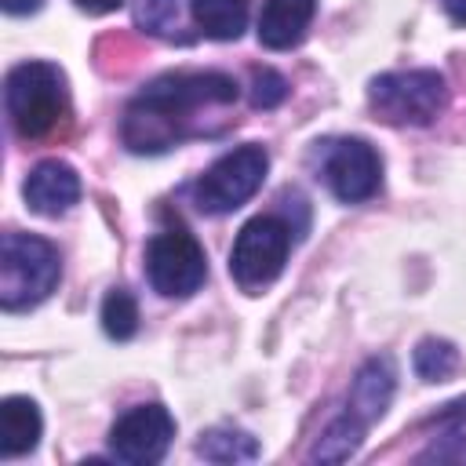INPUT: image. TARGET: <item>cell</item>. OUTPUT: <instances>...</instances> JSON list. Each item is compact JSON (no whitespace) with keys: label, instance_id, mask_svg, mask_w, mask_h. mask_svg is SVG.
Wrapping results in <instances>:
<instances>
[{"label":"cell","instance_id":"cell-1","mask_svg":"<svg viewBox=\"0 0 466 466\" xmlns=\"http://www.w3.org/2000/svg\"><path fill=\"white\" fill-rule=\"evenodd\" d=\"M237 102V80L226 73H167L146 84L124 113L120 135L131 153H164L189 135H204V113Z\"/></svg>","mask_w":466,"mask_h":466},{"label":"cell","instance_id":"cell-2","mask_svg":"<svg viewBox=\"0 0 466 466\" xmlns=\"http://www.w3.org/2000/svg\"><path fill=\"white\" fill-rule=\"evenodd\" d=\"M62 277L58 248L36 233H4L0 240V306L7 313L40 306Z\"/></svg>","mask_w":466,"mask_h":466},{"label":"cell","instance_id":"cell-3","mask_svg":"<svg viewBox=\"0 0 466 466\" xmlns=\"http://www.w3.org/2000/svg\"><path fill=\"white\" fill-rule=\"evenodd\" d=\"M7 120L22 138H44L66 116V76L51 62H18L4 80Z\"/></svg>","mask_w":466,"mask_h":466},{"label":"cell","instance_id":"cell-4","mask_svg":"<svg viewBox=\"0 0 466 466\" xmlns=\"http://www.w3.org/2000/svg\"><path fill=\"white\" fill-rule=\"evenodd\" d=\"M444 102L448 87L437 69H397L368 84V106L382 124L393 127H422L437 120Z\"/></svg>","mask_w":466,"mask_h":466},{"label":"cell","instance_id":"cell-5","mask_svg":"<svg viewBox=\"0 0 466 466\" xmlns=\"http://www.w3.org/2000/svg\"><path fill=\"white\" fill-rule=\"evenodd\" d=\"M291 233L295 229L280 215H255L240 226L229 251V273L248 295H258L280 277L291 251Z\"/></svg>","mask_w":466,"mask_h":466},{"label":"cell","instance_id":"cell-6","mask_svg":"<svg viewBox=\"0 0 466 466\" xmlns=\"http://www.w3.org/2000/svg\"><path fill=\"white\" fill-rule=\"evenodd\" d=\"M266 171H269V153L262 146H237L222 153L193 182V204L204 215H229L258 193V186L266 182Z\"/></svg>","mask_w":466,"mask_h":466},{"label":"cell","instance_id":"cell-7","mask_svg":"<svg viewBox=\"0 0 466 466\" xmlns=\"http://www.w3.org/2000/svg\"><path fill=\"white\" fill-rule=\"evenodd\" d=\"M146 277L164 299H189L208 280L204 248L186 226H167L146 248Z\"/></svg>","mask_w":466,"mask_h":466},{"label":"cell","instance_id":"cell-8","mask_svg":"<svg viewBox=\"0 0 466 466\" xmlns=\"http://www.w3.org/2000/svg\"><path fill=\"white\" fill-rule=\"evenodd\" d=\"M171 441H175V419L164 404H135L109 430V451L127 466L160 462Z\"/></svg>","mask_w":466,"mask_h":466},{"label":"cell","instance_id":"cell-9","mask_svg":"<svg viewBox=\"0 0 466 466\" xmlns=\"http://www.w3.org/2000/svg\"><path fill=\"white\" fill-rule=\"evenodd\" d=\"M320 175H324L328 189L342 204H364L382 186V160H379L371 142H364V138H339L324 153Z\"/></svg>","mask_w":466,"mask_h":466},{"label":"cell","instance_id":"cell-10","mask_svg":"<svg viewBox=\"0 0 466 466\" xmlns=\"http://www.w3.org/2000/svg\"><path fill=\"white\" fill-rule=\"evenodd\" d=\"M22 197H25L29 211H36L44 218H58L80 200V175L66 160H40L25 175Z\"/></svg>","mask_w":466,"mask_h":466},{"label":"cell","instance_id":"cell-11","mask_svg":"<svg viewBox=\"0 0 466 466\" xmlns=\"http://www.w3.org/2000/svg\"><path fill=\"white\" fill-rule=\"evenodd\" d=\"M393 390H397V368H393V357L390 353H379V357H368L357 375H353V386H350V411L360 415L368 426L375 419L386 415L390 400H393Z\"/></svg>","mask_w":466,"mask_h":466},{"label":"cell","instance_id":"cell-12","mask_svg":"<svg viewBox=\"0 0 466 466\" xmlns=\"http://www.w3.org/2000/svg\"><path fill=\"white\" fill-rule=\"evenodd\" d=\"M313 15L317 0H266L258 15V44L269 51H288L302 44Z\"/></svg>","mask_w":466,"mask_h":466},{"label":"cell","instance_id":"cell-13","mask_svg":"<svg viewBox=\"0 0 466 466\" xmlns=\"http://www.w3.org/2000/svg\"><path fill=\"white\" fill-rule=\"evenodd\" d=\"M44 415L33 397H4L0 400V455L18 459L40 444Z\"/></svg>","mask_w":466,"mask_h":466},{"label":"cell","instance_id":"cell-14","mask_svg":"<svg viewBox=\"0 0 466 466\" xmlns=\"http://www.w3.org/2000/svg\"><path fill=\"white\" fill-rule=\"evenodd\" d=\"M364 430H368V422L346 408V411H342L339 419H331L328 430L317 437L309 459H313V462H346V459L357 455V448L364 444Z\"/></svg>","mask_w":466,"mask_h":466},{"label":"cell","instance_id":"cell-15","mask_svg":"<svg viewBox=\"0 0 466 466\" xmlns=\"http://www.w3.org/2000/svg\"><path fill=\"white\" fill-rule=\"evenodd\" d=\"M193 22L211 40H237L248 25V0H189Z\"/></svg>","mask_w":466,"mask_h":466},{"label":"cell","instance_id":"cell-16","mask_svg":"<svg viewBox=\"0 0 466 466\" xmlns=\"http://www.w3.org/2000/svg\"><path fill=\"white\" fill-rule=\"evenodd\" d=\"M197 455L208 459V462H222V466H233V462H251L258 459V441L237 426H211L200 433L197 441Z\"/></svg>","mask_w":466,"mask_h":466},{"label":"cell","instance_id":"cell-17","mask_svg":"<svg viewBox=\"0 0 466 466\" xmlns=\"http://www.w3.org/2000/svg\"><path fill=\"white\" fill-rule=\"evenodd\" d=\"M411 368L422 382H444L455 368H459V350L448 339H422L411 353Z\"/></svg>","mask_w":466,"mask_h":466},{"label":"cell","instance_id":"cell-18","mask_svg":"<svg viewBox=\"0 0 466 466\" xmlns=\"http://www.w3.org/2000/svg\"><path fill=\"white\" fill-rule=\"evenodd\" d=\"M102 331L116 342H127L138 331V302L127 288H113L102 299Z\"/></svg>","mask_w":466,"mask_h":466},{"label":"cell","instance_id":"cell-19","mask_svg":"<svg viewBox=\"0 0 466 466\" xmlns=\"http://www.w3.org/2000/svg\"><path fill=\"white\" fill-rule=\"evenodd\" d=\"M135 18L153 36H175L178 33V0H138Z\"/></svg>","mask_w":466,"mask_h":466},{"label":"cell","instance_id":"cell-20","mask_svg":"<svg viewBox=\"0 0 466 466\" xmlns=\"http://www.w3.org/2000/svg\"><path fill=\"white\" fill-rule=\"evenodd\" d=\"M248 98H251V106H255V109H273V106H280V102L288 98V80H284L277 69L262 66V69H255V73H251Z\"/></svg>","mask_w":466,"mask_h":466},{"label":"cell","instance_id":"cell-21","mask_svg":"<svg viewBox=\"0 0 466 466\" xmlns=\"http://www.w3.org/2000/svg\"><path fill=\"white\" fill-rule=\"evenodd\" d=\"M426 422H437V426H451V430H466V393L441 404Z\"/></svg>","mask_w":466,"mask_h":466},{"label":"cell","instance_id":"cell-22","mask_svg":"<svg viewBox=\"0 0 466 466\" xmlns=\"http://www.w3.org/2000/svg\"><path fill=\"white\" fill-rule=\"evenodd\" d=\"M0 7H4L7 15H33V11L44 7V0H0Z\"/></svg>","mask_w":466,"mask_h":466},{"label":"cell","instance_id":"cell-23","mask_svg":"<svg viewBox=\"0 0 466 466\" xmlns=\"http://www.w3.org/2000/svg\"><path fill=\"white\" fill-rule=\"evenodd\" d=\"M124 0H76V7L80 11H87V15H109V11H116Z\"/></svg>","mask_w":466,"mask_h":466},{"label":"cell","instance_id":"cell-24","mask_svg":"<svg viewBox=\"0 0 466 466\" xmlns=\"http://www.w3.org/2000/svg\"><path fill=\"white\" fill-rule=\"evenodd\" d=\"M441 7L455 25H466V0H441Z\"/></svg>","mask_w":466,"mask_h":466}]
</instances>
